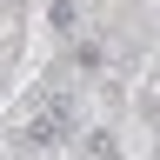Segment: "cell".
<instances>
[{
	"label": "cell",
	"mask_w": 160,
	"mask_h": 160,
	"mask_svg": "<svg viewBox=\"0 0 160 160\" xmlns=\"http://www.w3.org/2000/svg\"><path fill=\"white\" fill-rule=\"evenodd\" d=\"M47 27L53 33H80V7L73 0H47Z\"/></svg>",
	"instance_id": "6da1fadb"
},
{
	"label": "cell",
	"mask_w": 160,
	"mask_h": 160,
	"mask_svg": "<svg viewBox=\"0 0 160 160\" xmlns=\"http://www.w3.org/2000/svg\"><path fill=\"white\" fill-rule=\"evenodd\" d=\"M80 147H87L93 160H120V140H113L107 127H93V133H80Z\"/></svg>",
	"instance_id": "7a4b0ae2"
},
{
	"label": "cell",
	"mask_w": 160,
	"mask_h": 160,
	"mask_svg": "<svg viewBox=\"0 0 160 160\" xmlns=\"http://www.w3.org/2000/svg\"><path fill=\"white\" fill-rule=\"evenodd\" d=\"M100 60H107V53H100V40H73V67H87V73H93Z\"/></svg>",
	"instance_id": "3957f363"
}]
</instances>
